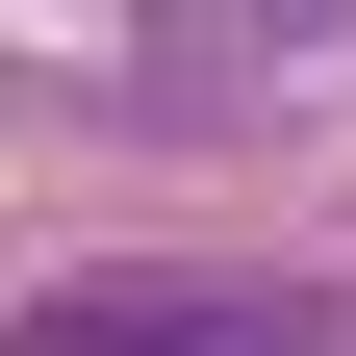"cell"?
<instances>
[{"label": "cell", "instance_id": "cell-1", "mask_svg": "<svg viewBox=\"0 0 356 356\" xmlns=\"http://www.w3.org/2000/svg\"><path fill=\"white\" fill-rule=\"evenodd\" d=\"M0 356H356V305L280 254H76L0 305Z\"/></svg>", "mask_w": 356, "mask_h": 356}, {"label": "cell", "instance_id": "cell-2", "mask_svg": "<svg viewBox=\"0 0 356 356\" xmlns=\"http://www.w3.org/2000/svg\"><path fill=\"white\" fill-rule=\"evenodd\" d=\"M331 26H356V0H153V26H127V76L178 102V76H280V51H331Z\"/></svg>", "mask_w": 356, "mask_h": 356}]
</instances>
